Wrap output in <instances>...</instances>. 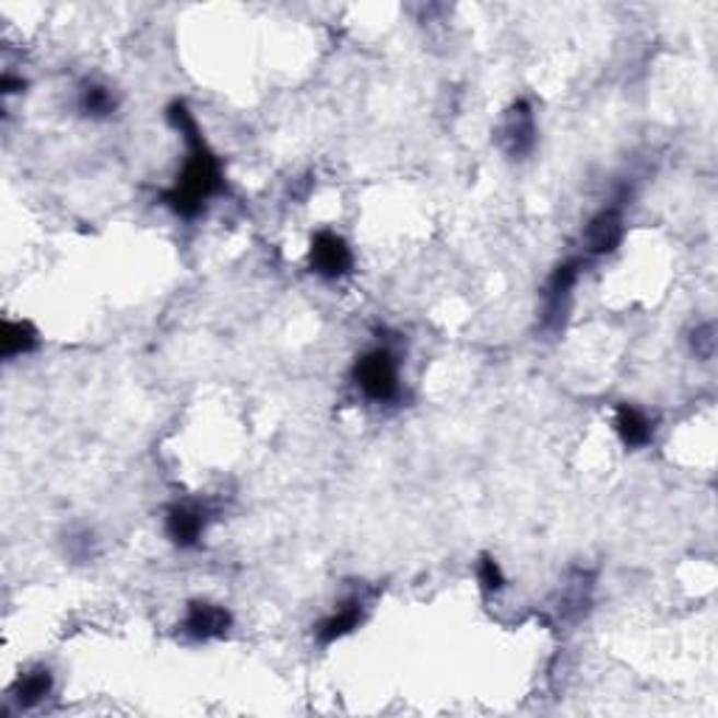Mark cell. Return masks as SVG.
<instances>
[{
	"label": "cell",
	"instance_id": "cell-1",
	"mask_svg": "<svg viewBox=\"0 0 718 718\" xmlns=\"http://www.w3.org/2000/svg\"><path fill=\"white\" fill-rule=\"evenodd\" d=\"M168 121L186 138L188 161L186 166H183L175 186L163 195V202H166L177 216H183V220H195L202 208H205V202L225 188V180H222L220 161H216L214 152L208 150V143L202 141L200 127H197L195 116L188 113L186 104H172V107H168Z\"/></svg>",
	"mask_w": 718,
	"mask_h": 718
},
{
	"label": "cell",
	"instance_id": "cell-2",
	"mask_svg": "<svg viewBox=\"0 0 718 718\" xmlns=\"http://www.w3.org/2000/svg\"><path fill=\"white\" fill-rule=\"evenodd\" d=\"M354 385L365 399L385 404L399 396V363L390 349H370L354 363Z\"/></svg>",
	"mask_w": 718,
	"mask_h": 718
},
{
	"label": "cell",
	"instance_id": "cell-3",
	"mask_svg": "<svg viewBox=\"0 0 718 718\" xmlns=\"http://www.w3.org/2000/svg\"><path fill=\"white\" fill-rule=\"evenodd\" d=\"M499 146L514 161L531 155L533 146H537V116H533V107L525 98L514 102L503 116V121H499Z\"/></svg>",
	"mask_w": 718,
	"mask_h": 718
},
{
	"label": "cell",
	"instance_id": "cell-4",
	"mask_svg": "<svg viewBox=\"0 0 718 718\" xmlns=\"http://www.w3.org/2000/svg\"><path fill=\"white\" fill-rule=\"evenodd\" d=\"M584 259H569L564 264L556 267V272L551 275L548 286H544V309H542V323L544 329H558L567 315L569 295H573V286H576L578 275H581Z\"/></svg>",
	"mask_w": 718,
	"mask_h": 718
},
{
	"label": "cell",
	"instance_id": "cell-5",
	"mask_svg": "<svg viewBox=\"0 0 718 718\" xmlns=\"http://www.w3.org/2000/svg\"><path fill=\"white\" fill-rule=\"evenodd\" d=\"M309 264L311 272H318L320 279H343L351 272L354 256H351V247L345 245L343 236L320 231V234L311 236Z\"/></svg>",
	"mask_w": 718,
	"mask_h": 718
},
{
	"label": "cell",
	"instance_id": "cell-6",
	"mask_svg": "<svg viewBox=\"0 0 718 718\" xmlns=\"http://www.w3.org/2000/svg\"><path fill=\"white\" fill-rule=\"evenodd\" d=\"M234 626V617L220 603L195 601L188 603L186 617H183V635L191 640H214V637H225L227 628Z\"/></svg>",
	"mask_w": 718,
	"mask_h": 718
},
{
	"label": "cell",
	"instance_id": "cell-7",
	"mask_svg": "<svg viewBox=\"0 0 718 718\" xmlns=\"http://www.w3.org/2000/svg\"><path fill=\"white\" fill-rule=\"evenodd\" d=\"M623 242V214L621 208H603L587 225L584 234V252L587 256H607Z\"/></svg>",
	"mask_w": 718,
	"mask_h": 718
},
{
	"label": "cell",
	"instance_id": "cell-8",
	"mask_svg": "<svg viewBox=\"0 0 718 718\" xmlns=\"http://www.w3.org/2000/svg\"><path fill=\"white\" fill-rule=\"evenodd\" d=\"M163 528H166V537L172 539V544H177L183 551L195 548L202 539V533H205V511L197 508V505L177 503L166 511Z\"/></svg>",
	"mask_w": 718,
	"mask_h": 718
},
{
	"label": "cell",
	"instance_id": "cell-9",
	"mask_svg": "<svg viewBox=\"0 0 718 718\" xmlns=\"http://www.w3.org/2000/svg\"><path fill=\"white\" fill-rule=\"evenodd\" d=\"M363 612H365V603L360 601V598H351V601L340 603V607H337L334 612H331V615L318 626V640L323 643V646L343 640L345 635H351V632L363 623Z\"/></svg>",
	"mask_w": 718,
	"mask_h": 718
},
{
	"label": "cell",
	"instance_id": "cell-10",
	"mask_svg": "<svg viewBox=\"0 0 718 718\" xmlns=\"http://www.w3.org/2000/svg\"><path fill=\"white\" fill-rule=\"evenodd\" d=\"M54 687V676L48 668H32V671L20 673L17 682L12 687V699L20 710H32L39 702L46 699Z\"/></svg>",
	"mask_w": 718,
	"mask_h": 718
},
{
	"label": "cell",
	"instance_id": "cell-11",
	"mask_svg": "<svg viewBox=\"0 0 718 718\" xmlns=\"http://www.w3.org/2000/svg\"><path fill=\"white\" fill-rule=\"evenodd\" d=\"M615 433L621 435L628 449L646 447L648 440L654 438V421L643 410L632 408V404H621L615 413Z\"/></svg>",
	"mask_w": 718,
	"mask_h": 718
},
{
	"label": "cell",
	"instance_id": "cell-12",
	"mask_svg": "<svg viewBox=\"0 0 718 718\" xmlns=\"http://www.w3.org/2000/svg\"><path fill=\"white\" fill-rule=\"evenodd\" d=\"M37 349V331L26 320H3V329H0V351L7 360L14 356L32 354Z\"/></svg>",
	"mask_w": 718,
	"mask_h": 718
},
{
	"label": "cell",
	"instance_id": "cell-13",
	"mask_svg": "<svg viewBox=\"0 0 718 718\" xmlns=\"http://www.w3.org/2000/svg\"><path fill=\"white\" fill-rule=\"evenodd\" d=\"M116 96H113L110 87H104V84H87L82 96H79V110L91 118H107L110 113H116Z\"/></svg>",
	"mask_w": 718,
	"mask_h": 718
},
{
	"label": "cell",
	"instance_id": "cell-14",
	"mask_svg": "<svg viewBox=\"0 0 718 718\" xmlns=\"http://www.w3.org/2000/svg\"><path fill=\"white\" fill-rule=\"evenodd\" d=\"M478 581H480V587L485 589V592H499V589L505 587L503 567H499L497 558H492V556L480 558V562H478Z\"/></svg>",
	"mask_w": 718,
	"mask_h": 718
},
{
	"label": "cell",
	"instance_id": "cell-15",
	"mask_svg": "<svg viewBox=\"0 0 718 718\" xmlns=\"http://www.w3.org/2000/svg\"><path fill=\"white\" fill-rule=\"evenodd\" d=\"M693 351L702 356V360H710L716 354V329L713 323H705L702 329L693 331Z\"/></svg>",
	"mask_w": 718,
	"mask_h": 718
}]
</instances>
